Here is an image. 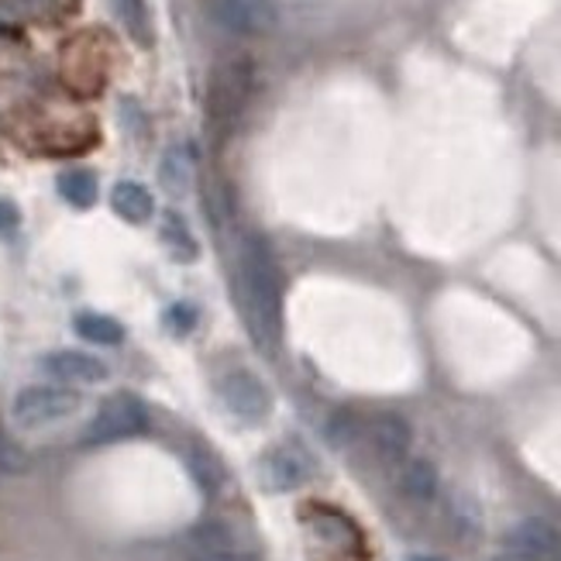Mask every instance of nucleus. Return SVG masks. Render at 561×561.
Wrapping results in <instances>:
<instances>
[{"mask_svg": "<svg viewBox=\"0 0 561 561\" xmlns=\"http://www.w3.org/2000/svg\"><path fill=\"white\" fill-rule=\"evenodd\" d=\"M400 489L413 503H431L438 496V469L427 459H410L400 472Z\"/></svg>", "mask_w": 561, "mask_h": 561, "instance_id": "nucleus-13", "label": "nucleus"}, {"mask_svg": "<svg viewBox=\"0 0 561 561\" xmlns=\"http://www.w3.org/2000/svg\"><path fill=\"white\" fill-rule=\"evenodd\" d=\"M190 472H194V479L200 483L203 493H214L221 486V469L214 462V454H207V451H194L190 454Z\"/></svg>", "mask_w": 561, "mask_h": 561, "instance_id": "nucleus-20", "label": "nucleus"}, {"mask_svg": "<svg viewBox=\"0 0 561 561\" xmlns=\"http://www.w3.org/2000/svg\"><path fill=\"white\" fill-rule=\"evenodd\" d=\"M17 221H21L17 207H14L11 200H0V235L14 232V227H17Z\"/></svg>", "mask_w": 561, "mask_h": 561, "instance_id": "nucleus-24", "label": "nucleus"}, {"mask_svg": "<svg viewBox=\"0 0 561 561\" xmlns=\"http://www.w3.org/2000/svg\"><path fill=\"white\" fill-rule=\"evenodd\" d=\"M159 176H162V186L170 194H186L194 183V162L183 149H170L162 155V165H159Z\"/></svg>", "mask_w": 561, "mask_h": 561, "instance_id": "nucleus-15", "label": "nucleus"}, {"mask_svg": "<svg viewBox=\"0 0 561 561\" xmlns=\"http://www.w3.org/2000/svg\"><path fill=\"white\" fill-rule=\"evenodd\" d=\"M410 441H413L410 424L400 413H379V417L372 421V445H376V451L386 462H400L410 451Z\"/></svg>", "mask_w": 561, "mask_h": 561, "instance_id": "nucleus-11", "label": "nucleus"}, {"mask_svg": "<svg viewBox=\"0 0 561 561\" xmlns=\"http://www.w3.org/2000/svg\"><path fill=\"white\" fill-rule=\"evenodd\" d=\"M83 403V397L76 389H66V386H28L21 389L14 403H11V421L17 427H46V424H55V421H66L70 413H76Z\"/></svg>", "mask_w": 561, "mask_h": 561, "instance_id": "nucleus-3", "label": "nucleus"}, {"mask_svg": "<svg viewBox=\"0 0 561 561\" xmlns=\"http://www.w3.org/2000/svg\"><path fill=\"white\" fill-rule=\"evenodd\" d=\"M194 324H197V310L190 303H179V307L170 310V327L176 331V335H186V331H194Z\"/></svg>", "mask_w": 561, "mask_h": 561, "instance_id": "nucleus-23", "label": "nucleus"}, {"mask_svg": "<svg viewBox=\"0 0 561 561\" xmlns=\"http://www.w3.org/2000/svg\"><path fill=\"white\" fill-rule=\"evenodd\" d=\"M351 438H356V417H351L348 410H338L335 417H331V424H327V441L345 448Z\"/></svg>", "mask_w": 561, "mask_h": 561, "instance_id": "nucleus-21", "label": "nucleus"}, {"mask_svg": "<svg viewBox=\"0 0 561 561\" xmlns=\"http://www.w3.org/2000/svg\"><path fill=\"white\" fill-rule=\"evenodd\" d=\"M41 369L49 376L62 383H100L108 379V365L94 356H83V351H52V356L41 359Z\"/></svg>", "mask_w": 561, "mask_h": 561, "instance_id": "nucleus-10", "label": "nucleus"}, {"mask_svg": "<svg viewBox=\"0 0 561 561\" xmlns=\"http://www.w3.org/2000/svg\"><path fill=\"white\" fill-rule=\"evenodd\" d=\"M111 8L121 21V28L128 32V38H135L141 49H149L155 41V28H152V11L145 0H111Z\"/></svg>", "mask_w": 561, "mask_h": 561, "instance_id": "nucleus-14", "label": "nucleus"}, {"mask_svg": "<svg viewBox=\"0 0 561 561\" xmlns=\"http://www.w3.org/2000/svg\"><path fill=\"white\" fill-rule=\"evenodd\" d=\"M76 335L94 341V345H121L124 341V327L114 317H103V314H79L76 317Z\"/></svg>", "mask_w": 561, "mask_h": 561, "instance_id": "nucleus-17", "label": "nucleus"}, {"mask_svg": "<svg viewBox=\"0 0 561 561\" xmlns=\"http://www.w3.org/2000/svg\"><path fill=\"white\" fill-rule=\"evenodd\" d=\"M190 561H255V551H248L227 524L207 521L190 534Z\"/></svg>", "mask_w": 561, "mask_h": 561, "instance_id": "nucleus-7", "label": "nucleus"}, {"mask_svg": "<svg viewBox=\"0 0 561 561\" xmlns=\"http://www.w3.org/2000/svg\"><path fill=\"white\" fill-rule=\"evenodd\" d=\"M111 207L117 211V217L124 221H132V224H141V221H149L152 217V194L145 190L141 183H132V179H124L117 183L114 190H111Z\"/></svg>", "mask_w": 561, "mask_h": 561, "instance_id": "nucleus-12", "label": "nucleus"}, {"mask_svg": "<svg viewBox=\"0 0 561 561\" xmlns=\"http://www.w3.org/2000/svg\"><path fill=\"white\" fill-rule=\"evenodd\" d=\"M221 400H224L227 413H235L238 421H248V424H259L269 413L265 386L259 383V376H252V372H245V369L227 372L221 379Z\"/></svg>", "mask_w": 561, "mask_h": 561, "instance_id": "nucleus-6", "label": "nucleus"}, {"mask_svg": "<svg viewBox=\"0 0 561 561\" xmlns=\"http://www.w3.org/2000/svg\"><path fill=\"white\" fill-rule=\"evenodd\" d=\"M310 475H314V462H310V454L297 445H283L276 451H269L259 465V483L269 493L300 489Z\"/></svg>", "mask_w": 561, "mask_h": 561, "instance_id": "nucleus-5", "label": "nucleus"}, {"mask_svg": "<svg viewBox=\"0 0 561 561\" xmlns=\"http://www.w3.org/2000/svg\"><path fill=\"white\" fill-rule=\"evenodd\" d=\"M314 531L324 537V541H335L341 548H351V545H359V534L356 527H351V521H345L341 513H317V521H314Z\"/></svg>", "mask_w": 561, "mask_h": 561, "instance_id": "nucleus-19", "label": "nucleus"}, {"mask_svg": "<svg viewBox=\"0 0 561 561\" xmlns=\"http://www.w3.org/2000/svg\"><path fill=\"white\" fill-rule=\"evenodd\" d=\"M162 238H165V245L173 248V255H179L186 262L197 259V241H194L190 224H186L176 211H165L162 214Z\"/></svg>", "mask_w": 561, "mask_h": 561, "instance_id": "nucleus-16", "label": "nucleus"}, {"mask_svg": "<svg viewBox=\"0 0 561 561\" xmlns=\"http://www.w3.org/2000/svg\"><path fill=\"white\" fill-rule=\"evenodd\" d=\"M507 551L516 561H541L558 551V531L545 516H527L507 534Z\"/></svg>", "mask_w": 561, "mask_h": 561, "instance_id": "nucleus-9", "label": "nucleus"}, {"mask_svg": "<svg viewBox=\"0 0 561 561\" xmlns=\"http://www.w3.org/2000/svg\"><path fill=\"white\" fill-rule=\"evenodd\" d=\"M241 310L252 338L262 348H273L279 341V317H283V297H279V273L269 245L259 235H245L241 241Z\"/></svg>", "mask_w": 561, "mask_h": 561, "instance_id": "nucleus-1", "label": "nucleus"}, {"mask_svg": "<svg viewBox=\"0 0 561 561\" xmlns=\"http://www.w3.org/2000/svg\"><path fill=\"white\" fill-rule=\"evenodd\" d=\"M214 21L232 35H262L273 28V0H214Z\"/></svg>", "mask_w": 561, "mask_h": 561, "instance_id": "nucleus-8", "label": "nucleus"}, {"mask_svg": "<svg viewBox=\"0 0 561 561\" xmlns=\"http://www.w3.org/2000/svg\"><path fill=\"white\" fill-rule=\"evenodd\" d=\"M252 83H255L252 59L227 55L214 70V79H211V94H207V121H211L214 128L235 124L238 114L245 111L248 97H252Z\"/></svg>", "mask_w": 561, "mask_h": 561, "instance_id": "nucleus-2", "label": "nucleus"}, {"mask_svg": "<svg viewBox=\"0 0 561 561\" xmlns=\"http://www.w3.org/2000/svg\"><path fill=\"white\" fill-rule=\"evenodd\" d=\"M149 427V410L132 392H117V397L103 400L97 417L87 427V445H114L124 438H135Z\"/></svg>", "mask_w": 561, "mask_h": 561, "instance_id": "nucleus-4", "label": "nucleus"}, {"mask_svg": "<svg viewBox=\"0 0 561 561\" xmlns=\"http://www.w3.org/2000/svg\"><path fill=\"white\" fill-rule=\"evenodd\" d=\"M496 561H516V558H513V554H507V558H496Z\"/></svg>", "mask_w": 561, "mask_h": 561, "instance_id": "nucleus-26", "label": "nucleus"}, {"mask_svg": "<svg viewBox=\"0 0 561 561\" xmlns=\"http://www.w3.org/2000/svg\"><path fill=\"white\" fill-rule=\"evenodd\" d=\"M59 194L66 197L73 207H94L97 200V179L87 170H70L59 176Z\"/></svg>", "mask_w": 561, "mask_h": 561, "instance_id": "nucleus-18", "label": "nucleus"}, {"mask_svg": "<svg viewBox=\"0 0 561 561\" xmlns=\"http://www.w3.org/2000/svg\"><path fill=\"white\" fill-rule=\"evenodd\" d=\"M410 561H441V558H427V554H417V558H410Z\"/></svg>", "mask_w": 561, "mask_h": 561, "instance_id": "nucleus-25", "label": "nucleus"}, {"mask_svg": "<svg viewBox=\"0 0 561 561\" xmlns=\"http://www.w3.org/2000/svg\"><path fill=\"white\" fill-rule=\"evenodd\" d=\"M25 469H28L25 451L14 448L11 441L0 438V472H25Z\"/></svg>", "mask_w": 561, "mask_h": 561, "instance_id": "nucleus-22", "label": "nucleus"}]
</instances>
